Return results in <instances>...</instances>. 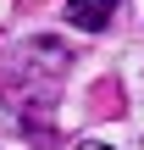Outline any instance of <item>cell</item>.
<instances>
[{
    "instance_id": "obj_1",
    "label": "cell",
    "mask_w": 144,
    "mask_h": 150,
    "mask_svg": "<svg viewBox=\"0 0 144 150\" xmlns=\"http://www.w3.org/2000/svg\"><path fill=\"white\" fill-rule=\"evenodd\" d=\"M117 6H122V0H67V22H72L78 33H100V28L117 17Z\"/></svg>"
},
{
    "instance_id": "obj_2",
    "label": "cell",
    "mask_w": 144,
    "mask_h": 150,
    "mask_svg": "<svg viewBox=\"0 0 144 150\" xmlns=\"http://www.w3.org/2000/svg\"><path fill=\"white\" fill-rule=\"evenodd\" d=\"M78 150H111V145H94V139H89V145H78Z\"/></svg>"
}]
</instances>
